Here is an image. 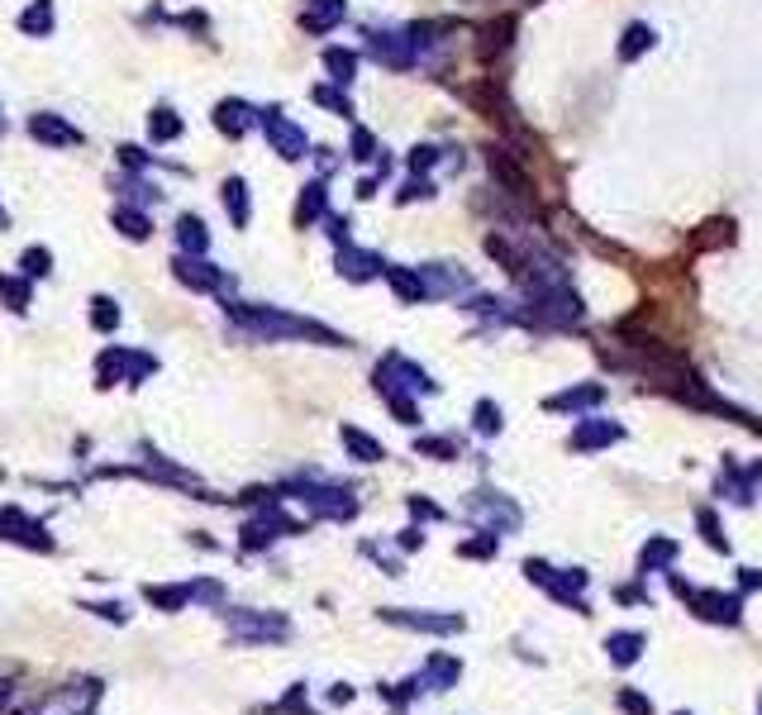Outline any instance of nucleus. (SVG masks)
<instances>
[{
  "label": "nucleus",
  "instance_id": "obj_1",
  "mask_svg": "<svg viewBox=\"0 0 762 715\" xmlns=\"http://www.w3.org/2000/svg\"><path fill=\"white\" fill-rule=\"evenodd\" d=\"M229 320L239 324L248 339L258 344H277V339H310V344H344V334L324 330L314 320H300V315H286V310H272V306H239L229 301Z\"/></svg>",
  "mask_w": 762,
  "mask_h": 715
},
{
  "label": "nucleus",
  "instance_id": "obj_2",
  "mask_svg": "<svg viewBox=\"0 0 762 715\" xmlns=\"http://www.w3.org/2000/svg\"><path fill=\"white\" fill-rule=\"evenodd\" d=\"M486 167H491V177L501 181L505 196H515V201H534V181H529V172H524L520 158H515L510 148L491 143V148H486Z\"/></svg>",
  "mask_w": 762,
  "mask_h": 715
},
{
  "label": "nucleus",
  "instance_id": "obj_3",
  "mask_svg": "<svg viewBox=\"0 0 762 715\" xmlns=\"http://www.w3.org/2000/svg\"><path fill=\"white\" fill-rule=\"evenodd\" d=\"M262 134H267V143L277 148V158H286V163H296V158H306V153H310L306 129L291 124V120H286V115H277V110H262Z\"/></svg>",
  "mask_w": 762,
  "mask_h": 715
},
{
  "label": "nucleus",
  "instance_id": "obj_4",
  "mask_svg": "<svg viewBox=\"0 0 762 715\" xmlns=\"http://www.w3.org/2000/svg\"><path fill=\"white\" fill-rule=\"evenodd\" d=\"M172 272H177V282L181 286H191V291H225L229 277L219 267H210L205 258H187V253H177L172 258Z\"/></svg>",
  "mask_w": 762,
  "mask_h": 715
},
{
  "label": "nucleus",
  "instance_id": "obj_5",
  "mask_svg": "<svg viewBox=\"0 0 762 715\" xmlns=\"http://www.w3.org/2000/svg\"><path fill=\"white\" fill-rule=\"evenodd\" d=\"M515 34H520V20H515V15H496V20H486V24H481V34H477V58H481V62H491V58L510 53Z\"/></svg>",
  "mask_w": 762,
  "mask_h": 715
},
{
  "label": "nucleus",
  "instance_id": "obj_6",
  "mask_svg": "<svg viewBox=\"0 0 762 715\" xmlns=\"http://www.w3.org/2000/svg\"><path fill=\"white\" fill-rule=\"evenodd\" d=\"M29 134L48 148H76L82 143V129H72L62 115H29Z\"/></svg>",
  "mask_w": 762,
  "mask_h": 715
},
{
  "label": "nucleus",
  "instance_id": "obj_7",
  "mask_svg": "<svg viewBox=\"0 0 762 715\" xmlns=\"http://www.w3.org/2000/svg\"><path fill=\"white\" fill-rule=\"evenodd\" d=\"M367 53L386 68H410L415 62V44L405 34H367Z\"/></svg>",
  "mask_w": 762,
  "mask_h": 715
},
{
  "label": "nucleus",
  "instance_id": "obj_8",
  "mask_svg": "<svg viewBox=\"0 0 762 715\" xmlns=\"http://www.w3.org/2000/svg\"><path fill=\"white\" fill-rule=\"evenodd\" d=\"M210 120H215V129L219 134H229V139H243L248 129H253V106H248V100H239V96H229V100H219L215 106V115H210Z\"/></svg>",
  "mask_w": 762,
  "mask_h": 715
},
{
  "label": "nucleus",
  "instance_id": "obj_9",
  "mask_svg": "<svg viewBox=\"0 0 762 715\" xmlns=\"http://www.w3.org/2000/svg\"><path fill=\"white\" fill-rule=\"evenodd\" d=\"M334 267H338V277H344V282H372L386 263H381L377 253H367V249H353V243H344V249H338V258H334Z\"/></svg>",
  "mask_w": 762,
  "mask_h": 715
},
{
  "label": "nucleus",
  "instance_id": "obj_10",
  "mask_svg": "<svg viewBox=\"0 0 762 715\" xmlns=\"http://www.w3.org/2000/svg\"><path fill=\"white\" fill-rule=\"evenodd\" d=\"M687 601L701 610L705 620H715V625H739V596H719V592H687Z\"/></svg>",
  "mask_w": 762,
  "mask_h": 715
},
{
  "label": "nucleus",
  "instance_id": "obj_11",
  "mask_svg": "<svg viewBox=\"0 0 762 715\" xmlns=\"http://www.w3.org/2000/svg\"><path fill=\"white\" fill-rule=\"evenodd\" d=\"M324 215H330V191H324V181H306V187H300V201H296V225L310 229V225H320Z\"/></svg>",
  "mask_w": 762,
  "mask_h": 715
},
{
  "label": "nucleus",
  "instance_id": "obj_12",
  "mask_svg": "<svg viewBox=\"0 0 762 715\" xmlns=\"http://www.w3.org/2000/svg\"><path fill=\"white\" fill-rule=\"evenodd\" d=\"M624 429L620 425H610V420H582L572 429V449H582V453H591V449H606V444H615Z\"/></svg>",
  "mask_w": 762,
  "mask_h": 715
},
{
  "label": "nucleus",
  "instance_id": "obj_13",
  "mask_svg": "<svg viewBox=\"0 0 762 715\" xmlns=\"http://www.w3.org/2000/svg\"><path fill=\"white\" fill-rule=\"evenodd\" d=\"M334 24H344V0H310V10L300 15V29L310 34H330Z\"/></svg>",
  "mask_w": 762,
  "mask_h": 715
},
{
  "label": "nucleus",
  "instance_id": "obj_14",
  "mask_svg": "<svg viewBox=\"0 0 762 715\" xmlns=\"http://www.w3.org/2000/svg\"><path fill=\"white\" fill-rule=\"evenodd\" d=\"M0 529H10V539H20V544H34V549H48V535H44V525H34L29 515H20V511H0Z\"/></svg>",
  "mask_w": 762,
  "mask_h": 715
},
{
  "label": "nucleus",
  "instance_id": "obj_15",
  "mask_svg": "<svg viewBox=\"0 0 762 715\" xmlns=\"http://www.w3.org/2000/svg\"><path fill=\"white\" fill-rule=\"evenodd\" d=\"M210 249V234L201 225V215H181L177 219V253H187V258H201Z\"/></svg>",
  "mask_w": 762,
  "mask_h": 715
},
{
  "label": "nucleus",
  "instance_id": "obj_16",
  "mask_svg": "<svg viewBox=\"0 0 762 715\" xmlns=\"http://www.w3.org/2000/svg\"><path fill=\"white\" fill-rule=\"evenodd\" d=\"M486 253H491L496 258V263H501L505 272H510V277H529V258H524L520 249H510V243L501 239V234H486Z\"/></svg>",
  "mask_w": 762,
  "mask_h": 715
},
{
  "label": "nucleus",
  "instance_id": "obj_17",
  "mask_svg": "<svg viewBox=\"0 0 762 715\" xmlns=\"http://www.w3.org/2000/svg\"><path fill=\"white\" fill-rule=\"evenodd\" d=\"M286 535V520L282 515H258V520H248L243 525V544L248 549H267L272 539H282Z\"/></svg>",
  "mask_w": 762,
  "mask_h": 715
},
{
  "label": "nucleus",
  "instance_id": "obj_18",
  "mask_svg": "<svg viewBox=\"0 0 762 715\" xmlns=\"http://www.w3.org/2000/svg\"><path fill=\"white\" fill-rule=\"evenodd\" d=\"M386 620H396V625H410V630H433V634L463 630V620H457V616H410V610H386Z\"/></svg>",
  "mask_w": 762,
  "mask_h": 715
},
{
  "label": "nucleus",
  "instance_id": "obj_19",
  "mask_svg": "<svg viewBox=\"0 0 762 715\" xmlns=\"http://www.w3.org/2000/svg\"><path fill=\"white\" fill-rule=\"evenodd\" d=\"M324 72H330L334 86H348L358 76V53L353 48H324Z\"/></svg>",
  "mask_w": 762,
  "mask_h": 715
},
{
  "label": "nucleus",
  "instance_id": "obj_20",
  "mask_svg": "<svg viewBox=\"0 0 762 715\" xmlns=\"http://www.w3.org/2000/svg\"><path fill=\"white\" fill-rule=\"evenodd\" d=\"M600 386H572V392H558V396H548L544 406L548 410H591V406H600Z\"/></svg>",
  "mask_w": 762,
  "mask_h": 715
},
{
  "label": "nucleus",
  "instance_id": "obj_21",
  "mask_svg": "<svg viewBox=\"0 0 762 715\" xmlns=\"http://www.w3.org/2000/svg\"><path fill=\"white\" fill-rule=\"evenodd\" d=\"M725 243H734V219H711V225H701V234H691V249L695 253L725 249Z\"/></svg>",
  "mask_w": 762,
  "mask_h": 715
},
{
  "label": "nucleus",
  "instance_id": "obj_22",
  "mask_svg": "<svg viewBox=\"0 0 762 715\" xmlns=\"http://www.w3.org/2000/svg\"><path fill=\"white\" fill-rule=\"evenodd\" d=\"M219 196H225V211L234 219V229L248 225V181L243 177H229L225 187H219Z\"/></svg>",
  "mask_w": 762,
  "mask_h": 715
},
{
  "label": "nucleus",
  "instance_id": "obj_23",
  "mask_svg": "<svg viewBox=\"0 0 762 715\" xmlns=\"http://www.w3.org/2000/svg\"><path fill=\"white\" fill-rule=\"evenodd\" d=\"M419 277H425V291L429 296H449V291H457V286H467V277L463 272H449V263H429V267H419Z\"/></svg>",
  "mask_w": 762,
  "mask_h": 715
},
{
  "label": "nucleus",
  "instance_id": "obj_24",
  "mask_svg": "<svg viewBox=\"0 0 762 715\" xmlns=\"http://www.w3.org/2000/svg\"><path fill=\"white\" fill-rule=\"evenodd\" d=\"M386 282H391V291L401 296V301H425V277L419 272H410V267H386Z\"/></svg>",
  "mask_w": 762,
  "mask_h": 715
},
{
  "label": "nucleus",
  "instance_id": "obj_25",
  "mask_svg": "<svg viewBox=\"0 0 762 715\" xmlns=\"http://www.w3.org/2000/svg\"><path fill=\"white\" fill-rule=\"evenodd\" d=\"M344 449H348L358 463H381V458H386V449H381L372 434H362V429H353V425H344Z\"/></svg>",
  "mask_w": 762,
  "mask_h": 715
},
{
  "label": "nucleus",
  "instance_id": "obj_26",
  "mask_svg": "<svg viewBox=\"0 0 762 715\" xmlns=\"http://www.w3.org/2000/svg\"><path fill=\"white\" fill-rule=\"evenodd\" d=\"M606 648H610V663L629 668V663H639V654H643V634L620 630V634H610V640H606Z\"/></svg>",
  "mask_w": 762,
  "mask_h": 715
},
{
  "label": "nucleus",
  "instance_id": "obj_27",
  "mask_svg": "<svg viewBox=\"0 0 762 715\" xmlns=\"http://www.w3.org/2000/svg\"><path fill=\"white\" fill-rule=\"evenodd\" d=\"M20 29L29 38H48L52 34V0H34V5L20 15Z\"/></svg>",
  "mask_w": 762,
  "mask_h": 715
},
{
  "label": "nucleus",
  "instance_id": "obj_28",
  "mask_svg": "<svg viewBox=\"0 0 762 715\" xmlns=\"http://www.w3.org/2000/svg\"><path fill=\"white\" fill-rule=\"evenodd\" d=\"M115 229H120L124 239H139L143 243L153 234V219L143 215V211H134V205H120V211H115Z\"/></svg>",
  "mask_w": 762,
  "mask_h": 715
},
{
  "label": "nucleus",
  "instance_id": "obj_29",
  "mask_svg": "<svg viewBox=\"0 0 762 715\" xmlns=\"http://www.w3.org/2000/svg\"><path fill=\"white\" fill-rule=\"evenodd\" d=\"M148 139H153V143H172V139H181V115H172L167 106H157V110L148 115Z\"/></svg>",
  "mask_w": 762,
  "mask_h": 715
},
{
  "label": "nucleus",
  "instance_id": "obj_30",
  "mask_svg": "<svg viewBox=\"0 0 762 715\" xmlns=\"http://www.w3.org/2000/svg\"><path fill=\"white\" fill-rule=\"evenodd\" d=\"M648 48H653V29H648V24H629V29H624V44H620V58L634 62V58L648 53Z\"/></svg>",
  "mask_w": 762,
  "mask_h": 715
},
{
  "label": "nucleus",
  "instance_id": "obj_31",
  "mask_svg": "<svg viewBox=\"0 0 762 715\" xmlns=\"http://www.w3.org/2000/svg\"><path fill=\"white\" fill-rule=\"evenodd\" d=\"M0 301H5V310L24 315V310H29V282H24V277H0Z\"/></svg>",
  "mask_w": 762,
  "mask_h": 715
},
{
  "label": "nucleus",
  "instance_id": "obj_32",
  "mask_svg": "<svg viewBox=\"0 0 762 715\" xmlns=\"http://www.w3.org/2000/svg\"><path fill=\"white\" fill-rule=\"evenodd\" d=\"M677 558V544L672 539H648L643 544V553H639V563L643 568H667Z\"/></svg>",
  "mask_w": 762,
  "mask_h": 715
},
{
  "label": "nucleus",
  "instance_id": "obj_33",
  "mask_svg": "<svg viewBox=\"0 0 762 715\" xmlns=\"http://www.w3.org/2000/svg\"><path fill=\"white\" fill-rule=\"evenodd\" d=\"M91 324H96V330H120V306L110 301V296H96V301H91Z\"/></svg>",
  "mask_w": 762,
  "mask_h": 715
},
{
  "label": "nucleus",
  "instance_id": "obj_34",
  "mask_svg": "<svg viewBox=\"0 0 762 715\" xmlns=\"http://www.w3.org/2000/svg\"><path fill=\"white\" fill-rule=\"evenodd\" d=\"M129 368V354L124 348H110V354H105L100 362H96V377H100V386H115L120 382V372Z\"/></svg>",
  "mask_w": 762,
  "mask_h": 715
},
{
  "label": "nucleus",
  "instance_id": "obj_35",
  "mask_svg": "<svg viewBox=\"0 0 762 715\" xmlns=\"http://www.w3.org/2000/svg\"><path fill=\"white\" fill-rule=\"evenodd\" d=\"M314 106H324V110H334V115H353V100L338 86H330V82L314 86Z\"/></svg>",
  "mask_w": 762,
  "mask_h": 715
},
{
  "label": "nucleus",
  "instance_id": "obj_36",
  "mask_svg": "<svg viewBox=\"0 0 762 715\" xmlns=\"http://www.w3.org/2000/svg\"><path fill=\"white\" fill-rule=\"evenodd\" d=\"M20 267H24V277H48V272H52V253L48 249H24L20 253Z\"/></svg>",
  "mask_w": 762,
  "mask_h": 715
},
{
  "label": "nucleus",
  "instance_id": "obj_37",
  "mask_svg": "<svg viewBox=\"0 0 762 715\" xmlns=\"http://www.w3.org/2000/svg\"><path fill=\"white\" fill-rule=\"evenodd\" d=\"M477 429H481V434H501V406L477 401Z\"/></svg>",
  "mask_w": 762,
  "mask_h": 715
},
{
  "label": "nucleus",
  "instance_id": "obj_38",
  "mask_svg": "<svg viewBox=\"0 0 762 715\" xmlns=\"http://www.w3.org/2000/svg\"><path fill=\"white\" fill-rule=\"evenodd\" d=\"M695 520H701V529H705V544H711V549H729V539L719 535V520H715V511H701Z\"/></svg>",
  "mask_w": 762,
  "mask_h": 715
},
{
  "label": "nucleus",
  "instance_id": "obj_39",
  "mask_svg": "<svg viewBox=\"0 0 762 715\" xmlns=\"http://www.w3.org/2000/svg\"><path fill=\"white\" fill-rule=\"evenodd\" d=\"M353 158H358V163H372L377 158V139L367 134V129H353Z\"/></svg>",
  "mask_w": 762,
  "mask_h": 715
},
{
  "label": "nucleus",
  "instance_id": "obj_40",
  "mask_svg": "<svg viewBox=\"0 0 762 715\" xmlns=\"http://www.w3.org/2000/svg\"><path fill=\"white\" fill-rule=\"evenodd\" d=\"M419 453H429V458H453V439H419V444H415Z\"/></svg>",
  "mask_w": 762,
  "mask_h": 715
},
{
  "label": "nucleus",
  "instance_id": "obj_41",
  "mask_svg": "<svg viewBox=\"0 0 762 715\" xmlns=\"http://www.w3.org/2000/svg\"><path fill=\"white\" fill-rule=\"evenodd\" d=\"M433 163H439V148H429V143H419V148L410 153V172H429Z\"/></svg>",
  "mask_w": 762,
  "mask_h": 715
},
{
  "label": "nucleus",
  "instance_id": "obj_42",
  "mask_svg": "<svg viewBox=\"0 0 762 715\" xmlns=\"http://www.w3.org/2000/svg\"><path fill=\"white\" fill-rule=\"evenodd\" d=\"M620 706H624L629 715H653V701L639 696V692H620Z\"/></svg>",
  "mask_w": 762,
  "mask_h": 715
},
{
  "label": "nucleus",
  "instance_id": "obj_43",
  "mask_svg": "<svg viewBox=\"0 0 762 715\" xmlns=\"http://www.w3.org/2000/svg\"><path fill=\"white\" fill-rule=\"evenodd\" d=\"M419 196H433V187H429L425 177H419V181H410V187H401V196H396V201L405 205V201H419Z\"/></svg>",
  "mask_w": 762,
  "mask_h": 715
},
{
  "label": "nucleus",
  "instance_id": "obj_44",
  "mask_svg": "<svg viewBox=\"0 0 762 715\" xmlns=\"http://www.w3.org/2000/svg\"><path fill=\"white\" fill-rule=\"evenodd\" d=\"M324 229L334 234V243H338V249H344V243H348V225H344V219H338V215H324Z\"/></svg>",
  "mask_w": 762,
  "mask_h": 715
},
{
  "label": "nucleus",
  "instance_id": "obj_45",
  "mask_svg": "<svg viewBox=\"0 0 762 715\" xmlns=\"http://www.w3.org/2000/svg\"><path fill=\"white\" fill-rule=\"evenodd\" d=\"M120 163H124V167H143L148 158H143V153L134 148V143H124V148H120Z\"/></svg>",
  "mask_w": 762,
  "mask_h": 715
},
{
  "label": "nucleus",
  "instance_id": "obj_46",
  "mask_svg": "<svg viewBox=\"0 0 762 715\" xmlns=\"http://www.w3.org/2000/svg\"><path fill=\"white\" fill-rule=\"evenodd\" d=\"M463 553H472V558H486V553H496V539H477V544H463Z\"/></svg>",
  "mask_w": 762,
  "mask_h": 715
},
{
  "label": "nucleus",
  "instance_id": "obj_47",
  "mask_svg": "<svg viewBox=\"0 0 762 715\" xmlns=\"http://www.w3.org/2000/svg\"><path fill=\"white\" fill-rule=\"evenodd\" d=\"M743 587H762V572L758 568H743Z\"/></svg>",
  "mask_w": 762,
  "mask_h": 715
},
{
  "label": "nucleus",
  "instance_id": "obj_48",
  "mask_svg": "<svg viewBox=\"0 0 762 715\" xmlns=\"http://www.w3.org/2000/svg\"><path fill=\"white\" fill-rule=\"evenodd\" d=\"M372 191H377V181H372V177H362V181H358V201H367Z\"/></svg>",
  "mask_w": 762,
  "mask_h": 715
},
{
  "label": "nucleus",
  "instance_id": "obj_49",
  "mask_svg": "<svg viewBox=\"0 0 762 715\" xmlns=\"http://www.w3.org/2000/svg\"><path fill=\"white\" fill-rule=\"evenodd\" d=\"M0 229H10V215H5V205H0Z\"/></svg>",
  "mask_w": 762,
  "mask_h": 715
}]
</instances>
